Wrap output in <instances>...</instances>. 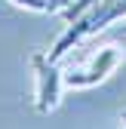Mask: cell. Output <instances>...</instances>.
I'll return each instance as SVG.
<instances>
[{
  "mask_svg": "<svg viewBox=\"0 0 126 129\" xmlns=\"http://www.w3.org/2000/svg\"><path fill=\"white\" fill-rule=\"evenodd\" d=\"M31 68H34V105L40 114H49L58 108L61 92H65V71L58 61L49 58V52H34L31 55Z\"/></svg>",
  "mask_w": 126,
  "mask_h": 129,
  "instance_id": "3",
  "label": "cell"
},
{
  "mask_svg": "<svg viewBox=\"0 0 126 129\" xmlns=\"http://www.w3.org/2000/svg\"><path fill=\"white\" fill-rule=\"evenodd\" d=\"M120 126H126V111H120Z\"/></svg>",
  "mask_w": 126,
  "mask_h": 129,
  "instance_id": "5",
  "label": "cell"
},
{
  "mask_svg": "<svg viewBox=\"0 0 126 129\" xmlns=\"http://www.w3.org/2000/svg\"><path fill=\"white\" fill-rule=\"evenodd\" d=\"M120 19H126V0H102V3H96L92 9H86L80 19L68 22V28L61 31V37L52 43L49 49V58L61 61L71 49H77L86 37L99 34V31H105L108 25H117Z\"/></svg>",
  "mask_w": 126,
  "mask_h": 129,
  "instance_id": "1",
  "label": "cell"
},
{
  "mask_svg": "<svg viewBox=\"0 0 126 129\" xmlns=\"http://www.w3.org/2000/svg\"><path fill=\"white\" fill-rule=\"evenodd\" d=\"M68 3H71V0H61V9H65V6H68Z\"/></svg>",
  "mask_w": 126,
  "mask_h": 129,
  "instance_id": "7",
  "label": "cell"
},
{
  "mask_svg": "<svg viewBox=\"0 0 126 129\" xmlns=\"http://www.w3.org/2000/svg\"><path fill=\"white\" fill-rule=\"evenodd\" d=\"M15 6H25V9H34V12H55L46 0H12Z\"/></svg>",
  "mask_w": 126,
  "mask_h": 129,
  "instance_id": "4",
  "label": "cell"
},
{
  "mask_svg": "<svg viewBox=\"0 0 126 129\" xmlns=\"http://www.w3.org/2000/svg\"><path fill=\"white\" fill-rule=\"evenodd\" d=\"M117 25H120V31H123V34H126V19H120Z\"/></svg>",
  "mask_w": 126,
  "mask_h": 129,
  "instance_id": "6",
  "label": "cell"
},
{
  "mask_svg": "<svg viewBox=\"0 0 126 129\" xmlns=\"http://www.w3.org/2000/svg\"><path fill=\"white\" fill-rule=\"evenodd\" d=\"M123 49L117 43H105L99 49H89L80 61H74L71 68H65V86L68 89H89L99 86L111 77L120 64H123Z\"/></svg>",
  "mask_w": 126,
  "mask_h": 129,
  "instance_id": "2",
  "label": "cell"
}]
</instances>
